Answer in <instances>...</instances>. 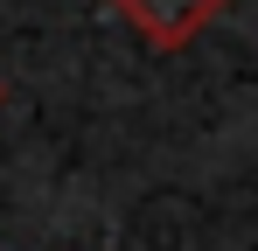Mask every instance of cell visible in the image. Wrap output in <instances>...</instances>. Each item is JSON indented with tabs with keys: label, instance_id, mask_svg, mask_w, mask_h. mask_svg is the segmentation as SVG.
Returning a JSON list of instances; mask_svg holds the SVG:
<instances>
[{
	"label": "cell",
	"instance_id": "1",
	"mask_svg": "<svg viewBox=\"0 0 258 251\" xmlns=\"http://www.w3.org/2000/svg\"><path fill=\"white\" fill-rule=\"evenodd\" d=\"M112 7H119L154 49H188V42L203 35L230 0H112Z\"/></svg>",
	"mask_w": 258,
	"mask_h": 251
}]
</instances>
